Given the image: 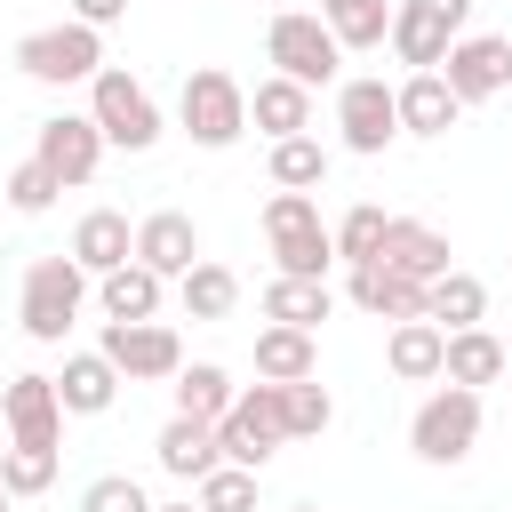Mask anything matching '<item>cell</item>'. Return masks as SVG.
I'll list each match as a JSON object with an SVG mask.
<instances>
[{
  "instance_id": "obj_1",
  "label": "cell",
  "mask_w": 512,
  "mask_h": 512,
  "mask_svg": "<svg viewBox=\"0 0 512 512\" xmlns=\"http://www.w3.org/2000/svg\"><path fill=\"white\" fill-rule=\"evenodd\" d=\"M264 240H272V256H280V280H320V272L336 264V240H328L312 192H272V200H264Z\"/></svg>"
},
{
  "instance_id": "obj_2",
  "label": "cell",
  "mask_w": 512,
  "mask_h": 512,
  "mask_svg": "<svg viewBox=\"0 0 512 512\" xmlns=\"http://www.w3.org/2000/svg\"><path fill=\"white\" fill-rule=\"evenodd\" d=\"M80 304H88V272H80L72 256H32V264H24L16 312H24V336H32V344H64V328L80 320Z\"/></svg>"
},
{
  "instance_id": "obj_3",
  "label": "cell",
  "mask_w": 512,
  "mask_h": 512,
  "mask_svg": "<svg viewBox=\"0 0 512 512\" xmlns=\"http://www.w3.org/2000/svg\"><path fill=\"white\" fill-rule=\"evenodd\" d=\"M176 120H184V136H192V144H208V152H224V144H240V136H248V88H240L232 72H216V64H200V72H184V96H176Z\"/></svg>"
},
{
  "instance_id": "obj_4",
  "label": "cell",
  "mask_w": 512,
  "mask_h": 512,
  "mask_svg": "<svg viewBox=\"0 0 512 512\" xmlns=\"http://www.w3.org/2000/svg\"><path fill=\"white\" fill-rule=\"evenodd\" d=\"M88 120H96V136L120 144V152H152V144H160V104H152L144 80H128L120 64H104V72L88 80Z\"/></svg>"
},
{
  "instance_id": "obj_5",
  "label": "cell",
  "mask_w": 512,
  "mask_h": 512,
  "mask_svg": "<svg viewBox=\"0 0 512 512\" xmlns=\"http://www.w3.org/2000/svg\"><path fill=\"white\" fill-rule=\"evenodd\" d=\"M16 72H24V80H40V88L96 80V72H104V32H88V24H48V32H24V40H16Z\"/></svg>"
},
{
  "instance_id": "obj_6",
  "label": "cell",
  "mask_w": 512,
  "mask_h": 512,
  "mask_svg": "<svg viewBox=\"0 0 512 512\" xmlns=\"http://www.w3.org/2000/svg\"><path fill=\"white\" fill-rule=\"evenodd\" d=\"M472 440H480V392H464V384H440V392L408 416V448H416L424 464H464Z\"/></svg>"
},
{
  "instance_id": "obj_7",
  "label": "cell",
  "mask_w": 512,
  "mask_h": 512,
  "mask_svg": "<svg viewBox=\"0 0 512 512\" xmlns=\"http://www.w3.org/2000/svg\"><path fill=\"white\" fill-rule=\"evenodd\" d=\"M280 440H288V432H280V384L232 392V408H224V424H216V456L240 464V472H264Z\"/></svg>"
},
{
  "instance_id": "obj_8",
  "label": "cell",
  "mask_w": 512,
  "mask_h": 512,
  "mask_svg": "<svg viewBox=\"0 0 512 512\" xmlns=\"http://www.w3.org/2000/svg\"><path fill=\"white\" fill-rule=\"evenodd\" d=\"M464 16H472V0H392V56L400 64H416V72H440V56L464 40Z\"/></svg>"
},
{
  "instance_id": "obj_9",
  "label": "cell",
  "mask_w": 512,
  "mask_h": 512,
  "mask_svg": "<svg viewBox=\"0 0 512 512\" xmlns=\"http://www.w3.org/2000/svg\"><path fill=\"white\" fill-rule=\"evenodd\" d=\"M264 56H272V72L280 80H296V88H328L336 80V64H344V48H336V32L320 24V16H272V32H264Z\"/></svg>"
},
{
  "instance_id": "obj_10",
  "label": "cell",
  "mask_w": 512,
  "mask_h": 512,
  "mask_svg": "<svg viewBox=\"0 0 512 512\" xmlns=\"http://www.w3.org/2000/svg\"><path fill=\"white\" fill-rule=\"evenodd\" d=\"M96 352L120 368V384H176V368H184V344L168 320H104Z\"/></svg>"
},
{
  "instance_id": "obj_11",
  "label": "cell",
  "mask_w": 512,
  "mask_h": 512,
  "mask_svg": "<svg viewBox=\"0 0 512 512\" xmlns=\"http://www.w3.org/2000/svg\"><path fill=\"white\" fill-rule=\"evenodd\" d=\"M440 80H448L456 104H480V96L512 88V40H504V32H464V40L440 56Z\"/></svg>"
},
{
  "instance_id": "obj_12",
  "label": "cell",
  "mask_w": 512,
  "mask_h": 512,
  "mask_svg": "<svg viewBox=\"0 0 512 512\" xmlns=\"http://www.w3.org/2000/svg\"><path fill=\"white\" fill-rule=\"evenodd\" d=\"M336 128H344V152L376 160L392 136H400V112H392V88L384 80H344L336 88Z\"/></svg>"
},
{
  "instance_id": "obj_13",
  "label": "cell",
  "mask_w": 512,
  "mask_h": 512,
  "mask_svg": "<svg viewBox=\"0 0 512 512\" xmlns=\"http://www.w3.org/2000/svg\"><path fill=\"white\" fill-rule=\"evenodd\" d=\"M32 160L72 192V184H88L96 176V160H104V136H96V120L88 112H56V120H40V144H32Z\"/></svg>"
},
{
  "instance_id": "obj_14",
  "label": "cell",
  "mask_w": 512,
  "mask_h": 512,
  "mask_svg": "<svg viewBox=\"0 0 512 512\" xmlns=\"http://www.w3.org/2000/svg\"><path fill=\"white\" fill-rule=\"evenodd\" d=\"M0 416H8V440H16V448H56V440H64V400H56L48 376H8Z\"/></svg>"
},
{
  "instance_id": "obj_15",
  "label": "cell",
  "mask_w": 512,
  "mask_h": 512,
  "mask_svg": "<svg viewBox=\"0 0 512 512\" xmlns=\"http://www.w3.org/2000/svg\"><path fill=\"white\" fill-rule=\"evenodd\" d=\"M136 264H144V272H160V280H184V272L200 264V224H192L184 208L144 216V224H136Z\"/></svg>"
},
{
  "instance_id": "obj_16",
  "label": "cell",
  "mask_w": 512,
  "mask_h": 512,
  "mask_svg": "<svg viewBox=\"0 0 512 512\" xmlns=\"http://www.w3.org/2000/svg\"><path fill=\"white\" fill-rule=\"evenodd\" d=\"M376 264L400 272V280H424V288H432L440 272H456V264H448V232H432V224H416V216H392V224H384Z\"/></svg>"
},
{
  "instance_id": "obj_17",
  "label": "cell",
  "mask_w": 512,
  "mask_h": 512,
  "mask_svg": "<svg viewBox=\"0 0 512 512\" xmlns=\"http://www.w3.org/2000/svg\"><path fill=\"white\" fill-rule=\"evenodd\" d=\"M88 280H104V272H120L128 256H136V232H128V216L120 208H88L80 224H72V248H64Z\"/></svg>"
},
{
  "instance_id": "obj_18",
  "label": "cell",
  "mask_w": 512,
  "mask_h": 512,
  "mask_svg": "<svg viewBox=\"0 0 512 512\" xmlns=\"http://www.w3.org/2000/svg\"><path fill=\"white\" fill-rule=\"evenodd\" d=\"M392 112H400V136H448L464 104L448 96V80H440V72H408V80L392 88Z\"/></svg>"
},
{
  "instance_id": "obj_19",
  "label": "cell",
  "mask_w": 512,
  "mask_h": 512,
  "mask_svg": "<svg viewBox=\"0 0 512 512\" xmlns=\"http://www.w3.org/2000/svg\"><path fill=\"white\" fill-rule=\"evenodd\" d=\"M48 384H56L64 416H104V408L120 400V368H112L104 352H72V360H64V376H48Z\"/></svg>"
},
{
  "instance_id": "obj_20",
  "label": "cell",
  "mask_w": 512,
  "mask_h": 512,
  "mask_svg": "<svg viewBox=\"0 0 512 512\" xmlns=\"http://www.w3.org/2000/svg\"><path fill=\"white\" fill-rule=\"evenodd\" d=\"M152 456H160V472H176V480H208L224 456H216V424H192V416H168L160 424V440H152Z\"/></svg>"
},
{
  "instance_id": "obj_21",
  "label": "cell",
  "mask_w": 512,
  "mask_h": 512,
  "mask_svg": "<svg viewBox=\"0 0 512 512\" xmlns=\"http://www.w3.org/2000/svg\"><path fill=\"white\" fill-rule=\"evenodd\" d=\"M352 304L376 320H424V280H400L384 264H352Z\"/></svg>"
},
{
  "instance_id": "obj_22",
  "label": "cell",
  "mask_w": 512,
  "mask_h": 512,
  "mask_svg": "<svg viewBox=\"0 0 512 512\" xmlns=\"http://www.w3.org/2000/svg\"><path fill=\"white\" fill-rule=\"evenodd\" d=\"M512 360H504V336H488V328H456L448 336V352H440V376L448 384H464V392H480V384H496Z\"/></svg>"
},
{
  "instance_id": "obj_23",
  "label": "cell",
  "mask_w": 512,
  "mask_h": 512,
  "mask_svg": "<svg viewBox=\"0 0 512 512\" xmlns=\"http://www.w3.org/2000/svg\"><path fill=\"white\" fill-rule=\"evenodd\" d=\"M248 120H256L272 144H280V136H304V128H312V88H296V80H280V72H272V80H256Z\"/></svg>"
},
{
  "instance_id": "obj_24",
  "label": "cell",
  "mask_w": 512,
  "mask_h": 512,
  "mask_svg": "<svg viewBox=\"0 0 512 512\" xmlns=\"http://www.w3.org/2000/svg\"><path fill=\"white\" fill-rule=\"evenodd\" d=\"M256 376H264V384H304V376H320L312 328H264V336H256Z\"/></svg>"
},
{
  "instance_id": "obj_25",
  "label": "cell",
  "mask_w": 512,
  "mask_h": 512,
  "mask_svg": "<svg viewBox=\"0 0 512 512\" xmlns=\"http://www.w3.org/2000/svg\"><path fill=\"white\" fill-rule=\"evenodd\" d=\"M160 288H168V280H160V272H144V264L128 256L120 272H104V280H96V304H104V320H152V312H160Z\"/></svg>"
},
{
  "instance_id": "obj_26",
  "label": "cell",
  "mask_w": 512,
  "mask_h": 512,
  "mask_svg": "<svg viewBox=\"0 0 512 512\" xmlns=\"http://www.w3.org/2000/svg\"><path fill=\"white\" fill-rule=\"evenodd\" d=\"M480 312H488V288H480L472 272H440V280L424 288V320H432L440 336H456V328H480Z\"/></svg>"
},
{
  "instance_id": "obj_27",
  "label": "cell",
  "mask_w": 512,
  "mask_h": 512,
  "mask_svg": "<svg viewBox=\"0 0 512 512\" xmlns=\"http://www.w3.org/2000/svg\"><path fill=\"white\" fill-rule=\"evenodd\" d=\"M440 352H448V336H440L432 320H392V344H384V360H392V376H400V384H424V376H440Z\"/></svg>"
},
{
  "instance_id": "obj_28",
  "label": "cell",
  "mask_w": 512,
  "mask_h": 512,
  "mask_svg": "<svg viewBox=\"0 0 512 512\" xmlns=\"http://www.w3.org/2000/svg\"><path fill=\"white\" fill-rule=\"evenodd\" d=\"M320 24L336 32V48H384L392 8L384 0H320Z\"/></svg>"
},
{
  "instance_id": "obj_29",
  "label": "cell",
  "mask_w": 512,
  "mask_h": 512,
  "mask_svg": "<svg viewBox=\"0 0 512 512\" xmlns=\"http://www.w3.org/2000/svg\"><path fill=\"white\" fill-rule=\"evenodd\" d=\"M176 296H184V320H224V312L240 304V280H232L224 264H208V256H200V264L176 280Z\"/></svg>"
},
{
  "instance_id": "obj_30",
  "label": "cell",
  "mask_w": 512,
  "mask_h": 512,
  "mask_svg": "<svg viewBox=\"0 0 512 512\" xmlns=\"http://www.w3.org/2000/svg\"><path fill=\"white\" fill-rule=\"evenodd\" d=\"M264 320L272 328H320L328 320V280H272L264 288Z\"/></svg>"
},
{
  "instance_id": "obj_31",
  "label": "cell",
  "mask_w": 512,
  "mask_h": 512,
  "mask_svg": "<svg viewBox=\"0 0 512 512\" xmlns=\"http://www.w3.org/2000/svg\"><path fill=\"white\" fill-rule=\"evenodd\" d=\"M224 408H232V376L224 368H176V416H192V424H224Z\"/></svg>"
},
{
  "instance_id": "obj_32",
  "label": "cell",
  "mask_w": 512,
  "mask_h": 512,
  "mask_svg": "<svg viewBox=\"0 0 512 512\" xmlns=\"http://www.w3.org/2000/svg\"><path fill=\"white\" fill-rule=\"evenodd\" d=\"M272 184H280V192H320V184H328L320 136H280V144H272Z\"/></svg>"
},
{
  "instance_id": "obj_33",
  "label": "cell",
  "mask_w": 512,
  "mask_h": 512,
  "mask_svg": "<svg viewBox=\"0 0 512 512\" xmlns=\"http://www.w3.org/2000/svg\"><path fill=\"white\" fill-rule=\"evenodd\" d=\"M328 424H336L328 384H312V376H304V384H280V432H288V440H320Z\"/></svg>"
},
{
  "instance_id": "obj_34",
  "label": "cell",
  "mask_w": 512,
  "mask_h": 512,
  "mask_svg": "<svg viewBox=\"0 0 512 512\" xmlns=\"http://www.w3.org/2000/svg\"><path fill=\"white\" fill-rule=\"evenodd\" d=\"M384 224H392V216H384L376 200L344 208V224L328 232V240H336V264H376V248H384Z\"/></svg>"
},
{
  "instance_id": "obj_35",
  "label": "cell",
  "mask_w": 512,
  "mask_h": 512,
  "mask_svg": "<svg viewBox=\"0 0 512 512\" xmlns=\"http://www.w3.org/2000/svg\"><path fill=\"white\" fill-rule=\"evenodd\" d=\"M56 456H64V448H8V456H0V488H8V496H40V488L56 480Z\"/></svg>"
},
{
  "instance_id": "obj_36",
  "label": "cell",
  "mask_w": 512,
  "mask_h": 512,
  "mask_svg": "<svg viewBox=\"0 0 512 512\" xmlns=\"http://www.w3.org/2000/svg\"><path fill=\"white\" fill-rule=\"evenodd\" d=\"M200 512H256V472H240V464H216L208 480H200V496H192Z\"/></svg>"
},
{
  "instance_id": "obj_37",
  "label": "cell",
  "mask_w": 512,
  "mask_h": 512,
  "mask_svg": "<svg viewBox=\"0 0 512 512\" xmlns=\"http://www.w3.org/2000/svg\"><path fill=\"white\" fill-rule=\"evenodd\" d=\"M56 192H64V184H56V176H48L40 160L8 168V208H16V216H40V208H56Z\"/></svg>"
},
{
  "instance_id": "obj_38",
  "label": "cell",
  "mask_w": 512,
  "mask_h": 512,
  "mask_svg": "<svg viewBox=\"0 0 512 512\" xmlns=\"http://www.w3.org/2000/svg\"><path fill=\"white\" fill-rule=\"evenodd\" d=\"M80 512H152V496H144V488H136L128 472H104V480H88Z\"/></svg>"
},
{
  "instance_id": "obj_39",
  "label": "cell",
  "mask_w": 512,
  "mask_h": 512,
  "mask_svg": "<svg viewBox=\"0 0 512 512\" xmlns=\"http://www.w3.org/2000/svg\"><path fill=\"white\" fill-rule=\"evenodd\" d=\"M120 16H128V0H72V24H88V32H104Z\"/></svg>"
},
{
  "instance_id": "obj_40",
  "label": "cell",
  "mask_w": 512,
  "mask_h": 512,
  "mask_svg": "<svg viewBox=\"0 0 512 512\" xmlns=\"http://www.w3.org/2000/svg\"><path fill=\"white\" fill-rule=\"evenodd\" d=\"M152 512H200V504H152Z\"/></svg>"
},
{
  "instance_id": "obj_41",
  "label": "cell",
  "mask_w": 512,
  "mask_h": 512,
  "mask_svg": "<svg viewBox=\"0 0 512 512\" xmlns=\"http://www.w3.org/2000/svg\"><path fill=\"white\" fill-rule=\"evenodd\" d=\"M8 504H16V496H8V488H0V512H8Z\"/></svg>"
},
{
  "instance_id": "obj_42",
  "label": "cell",
  "mask_w": 512,
  "mask_h": 512,
  "mask_svg": "<svg viewBox=\"0 0 512 512\" xmlns=\"http://www.w3.org/2000/svg\"><path fill=\"white\" fill-rule=\"evenodd\" d=\"M288 512H320V504H288Z\"/></svg>"
},
{
  "instance_id": "obj_43",
  "label": "cell",
  "mask_w": 512,
  "mask_h": 512,
  "mask_svg": "<svg viewBox=\"0 0 512 512\" xmlns=\"http://www.w3.org/2000/svg\"><path fill=\"white\" fill-rule=\"evenodd\" d=\"M504 360H512V344H504Z\"/></svg>"
}]
</instances>
